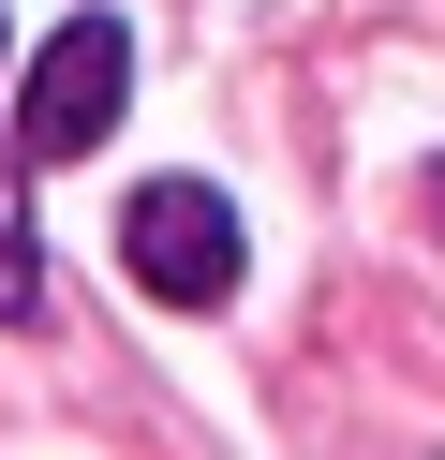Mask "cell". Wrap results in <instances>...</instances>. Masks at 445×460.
Here are the masks:
<instances>
[{
    "label": "cell",
    "mask_w": 445,
    "mask_h": 460,
    "mask_svg": "<svg viewBox=\"0 0 445 460\" xmlns=\"http://www.w3.org/2000/svg\"><path fill=\"white\" fill-rule=\"evenodd\" d=\"M119 252H134V282L164 312H223L237 297V208L208 179H148L134 208H119Z\"/></svg>",
    "instance_id": "cell-2"
},
{
    "label": "cell",
    "mask_w": 445,
    "mask_h": 460,
    "mask_svg": "<svg viewBox=\"0 0 445 460\" xmlns=\"http://www.w3.org/2000/svg\"><path fill=\"white\" fill-rule=\"evenodd\" d=\"M119 104H134V31H119V15H59V31L30 45L15 149H30V164H89V149L119 134Z\"/></svg>",
    "instance_id": "cell-1"
},
{
    "label": "cell",
    "mask_w": 445,
    "mask_h": 460,
    "mask_svg": "<svg viewBox=\"0 0 445 460\" xmlns=\"http://www.w3.org/2000/svg\"><path fill=\"white\" fill-rule=\"evenodd\" d=\"M0 60H15V31H0Z\"/></svg>",
    "instance_id": "cell-4"
},
{
    "label": "cell",
    "mask_w": 445,
    "mask_h": 460,
    "mask_svg": "<svg viewBox=\"0 0 445 460\" xmlns=\"http://www.w3.org/2000/svg\"><path fill=\"white\" fill-rule=\"evenodd\" d=\"M30 312H45V252H30V193L0 164V327H30Z\"/></svg>",
    "instance_id": "cell-3"
}]
</instances>
